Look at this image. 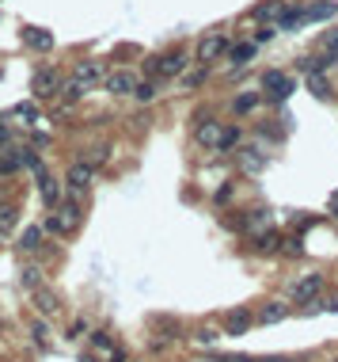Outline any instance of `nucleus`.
I'll list each match as a JSON object with an SVG mask.
<instances>
[{
    "label": "nucleus",
    "instance_id": "f257e3e1",
    "mask_svg": "<svg viewBox=\"0 0 338 362\" xmlns=\"http://www.w3.org/2000/svg\"><path fill=\"white\" fill-rule=\"evenodd\" d=\"M194 137H198V145H202V149H209V153H228V149H236V145H240V126L209 118V123H202L198 130H194Z\"/></svg>",
    "mask_w": 338,
    "mask_h": 362
},
{
    "label": "nucleus",
    "instance_id": "f03ea898",
    "mask_svg": "<svg viewBox=\"0 0 338 362\" xmlns=\"http://www.w3.org/2000/svg\"><path fill=\"white\" fill-rule=\"evenodd\" d=\"M80 225H84V210H80L77 199H61L58 206L50 210V218L42 221V229L53 237H72Z\"/></svg>",
    "mask_w": 338,
    "mask_h": 362
},
{
    "label": "nucleus",
    "instance_id": "7ed1b4c3",
    "mask_svg": "<svg viewBox=\"0 0 338 362\" xmlns=\"http://www.w3.org/2000/svg\"><path fill=\"white\" fill-rule=\"evenodd\" d=\"M186 69H190V54H186L183 46H175V50H164L160 58L148 61V77H183Z\"/></svg>",
    "mask_w": 338,
    "mask_h": 362
},
{
    "label": "nucleus",
    "instance_id": "20e7f679",
    "mask_svg": "<svg viewBox=\"0 0 338 362\" xmlns=\"http://www.w3.org/2000/svg\"><path fill=\"white\" fill-rule=\"evenodd\" d=\"M228 50H232L228 35H224V31H209V35H202L198 50H194V61H198V65H213V61L228 58Z\"/></svg>",
    "mask_w": 338,
    "mask_h": 362
},
{
    "label": "nucleus",
    "instance_id": "39448f33",
    "mask_svg": "<svg viewBox=\"0 0 338 362\" xmlns=\"http://www.w3.org/2000/svg\"><path fill=\"white\" fill-rule=\"evenodd\" d=\"M61 88H65V80H61V73L53 69V65H42V69L34 73V80H31L34 99H58Z\"/></svg>",
    "mask_w": 338,
    "mask_h": 362
},
{
    "label": "nucleus",
    "instance_id": "423d86ee",
    "mask_svg": "<svg viewBox=\"0 0 338 362\" xmlns=\"http://www.w3.org/2000/svg\"><path fill=\"white\" fill-rule=\"evenodd\" d=\"M293 77H285L281 69H270L266 77H262V96L270 99V104H285L289 96H293Z\"/></svg>",
    "mask_w": 338,
    "mask_h": 362
},
{
    "label": "nucleus",
    "instance_id": "0eeeda50",
    "mask_svg": "<svg viewBox=\"0 0 338 362\" xmlns=\"http://www.w3.org/2000/svg\"><path fill=\"white\" fill-rule=\"evenodd\" d=\"M91 180H96V168H91L88 161H77L69 172H65V187H69L72 199H80V194L91 191Z\"/></svg>",
    "mask_w": 338,
    "mask_h": 362
},
{
    "label": "nucleus",
    "instance_id": "6e6552de",
    "mask_svg": "<svg viewBox=\"0 0 338 362\" xmlns=\"http://www.w3.org/2000/svg\"><path fill=\"white\" fill-rule=\"evenodd\" d=\"M72 80H77L84 92H91V88H99L103 80H107V65H103V61H77Z\"/></svg>",
    "mask_w": 338,
    "mask_h": 362
},
{
    "label": "nucleus",
    "instance_id": "1a4fd4ad",
    "mask_svg": "<svg viewBox=\"0 0 338 362\" xmlns=\"http://www.w3.org/2000/svg\"><path fill=\"white\" fill-rule=\"evenodd\" d=\"M266 164H270V149H266V145H259V142L240 145V168L243 172L259 175V172H266Z\"/></svg>",
    "mask_w": 338,
    "mask_h": 362
},
{
    "label": "nucleus",
    "instance_id": "9d476101",
    "mask_svg": "<svg viewBox=\"0 0 338 362\" xmlns=\"http://www.w3.org/2000/svg\"><path fill=\"white\" fill-rule=\"evenodd\" d=\"M137 85H141V80L129 69H115V73H107V80H103V88H107L110 96H134Z\"/></svg>",
    "mask_w": 338,
    "mask_h": 362
},
{
    "label": "nucleus",
    "instance_id": "9b49d317",
    "mask_svg": "<svg viewBox=\"0 0 338 362\" xmlns=\"http://www.w3.org/2000/svg\"><path fill=\"white\" fill-rule=\"evenodd\" d=\"M293 298H297V301H316V298H323V275L312 271V275L297 278V282H293Z\"/></svg>",
    "mask_w": 338,
    "mask_h": 362
},
{
    "label": "nucleus",
    "instance_id": "f8f14e48",
    "mask_svg": "<svg viewBox=\"0 0 338 362\" xmlns=\"http://www.w3.org/2000/svg\"><path fill=\"white\" fill-rule=\"evenodd\" d=\"M20 39H23L27 50H34V54H50L53 50V31H46V27H23Z\"/></svg>",
    "mask_w": 338,
    "mask_h": 362
},
{
    "label": "nucleus",
    "instance_id": "ddd939ff",
    "mask_svg": "<svg viewBox=\"0 0 338 362\" xmlns=\"http://www.w3.org/2000/svg\"><path fill=\"white\" fill-rule=\"evenodd\" d=\"M338 65V54H308V58H300V69H304V77H316V73H327Z\"/></svg>",
    "mask_w": 338,
    "mask_h": 362
},
{
    "label": "nucleus",
    "instance_id": "4468645a",
    "mask_svg": "<svg viewBox=\"0 0 338 362\" xmlns=\"http://www.w3.org/2000/svg\"><path fill=\"white\" fill-rule=\"evenodd\" d=\"M334 12H338L334 0H316V4L300 8V23H323V20H331Z\"/></svg>",
    "mask_w": 338,
    "mask_h": 362
},
{
    "label": "nucleus",
    "instance_id": "2eb2a0df",
    "mask_svg": "<svg viewBox=\"0 0 338 362\" xmlns=\"http://www.w3.org/2000/svg\"><path fill=\"white\" fill-rule=\"evenodd\" d=\"M251 324H255V313L251 309H232L228 317H224V336H243Z\"/></svg>",
    "mask_w": 338,
    "mask_h": 362
},
{
    "label": "nucleus",
    "instance_id": "dca6fc26",
    "mask_svg": "<svg viewBox=\"0 0 338 362\" xmlns=\"http://www.w3.org/2000/svg\"><path fill=\"white\" fill-rule=\"evenodd\" d=\"M255 50H259V42H240V46H232V50H228V69H232V73L247 69V65L255 61Z\"/></svg>",
    "mask_w": 338,
    "mask_h": 362
},
{
    "label": "nucleus",
    "instance_id": "f3484780",
    "mask_svg": "<svg viewBox=\"0 0 338 362\" xmlns=\"http://www.w3.org/2000/svg\"><path fill=\"white\" fill-rule=\"evenodd\" d=\"M34 175H39V191H42V202H46V206H58V202H61V187H58V180H53V175L50 172H34Z\"/></svg>",
    "mask_w": 338,
    "mask_h": 362
},
{
    "label": "nucleus",
    "instance_id": "a211bd4d",
    "mask_svg": "<svg viewBox=\"0 0 338 362\" xmlns=\"http://www.w3.org/2000/svg\"><path fill=\"white\" fill-rule=\"evenodd\" d=\"M42 233H46L42 225H27L23 237H20V252H23V256H34V252H39V248H42Z\"/></svg>",
    "mask_w": 338,
    "mask_h": 362
},
{
    "label": "nucleus",
    "instance_id": "6ab92c4d",
    "mask_svg": "<svg viewBox=\"0 0 338 362\" xmlns=\"http://www.w3.org/2000/svg\"><path fill=\"white\" fill-rule=\"evenodd\" d=\"M281 244H285V237H281L278 229H266V233H259V237H255V252H262V256L281 252Z\"/></svg>",
    "mask_w": 338,
    "mask_h": 362
},
{
    "label": "nucleus",
    "instance_id": "aec40b11",
    "mask_svg": "<svg viewBox=\"0 0 338 362\" xmlns=\"http://www.w3.org/2000/svg\"><path fill=\"white\" fill-rule=\"evenodd\" d=\"M243 229H247L251 237L266 233V229H274V218H270V210H251V218L243 221Z\"/></svg>",
    "mask_w": 338,
    "mask_h": 362
},
{
    "label": "nucleus",
    "instance_id": "412c9836",
    "mask_svg": "<svg viewBox=\"0 0 338 362\" xmlns=\"http://www.w3.org/2000/svg\"><path fill=\"white\" fill-rule=\"evenodd\" d=\"M289 317V305L285 301H266V305H262V309H259V324H278V320H285Z\"/></svg>",
    "mask_w": 338,
    "mask_h": 362
},
{
    "label": "nucleus",
    "instance_id": "4be33fe9",
    "mask_svg": "<svg viewBox=\"0 0 338 362\" xmlns=\"http://www.w3.org/2000/svg\"><path fill=\"white\" fill-rule=\"evenodd\" d=\"M34 305H39L42 317H58V313H61L58 294H50V290H34Z\"/></svg>",
    "mask_w": 338,
    "mask_h": 362
},
{
    "label": "nucleus",
    "instance_id": "5701e85b",
    "mask_svg": "<svg viewBox=\"0 0 338 362\" xmlns=\"http://www.w3.org/2000/svg\"><path fill=\"white\" fill-rule=\"evenodd\" d=\"M205 77H209V65H198V69H186L183 77H179V88H183V92H194V88H202V85H205Z\"/></svg>",
    "mask_w": 338,
    "mask_h": 362
},
{
    "label": "nucleus",
    "instance_id": "b1692460",
    "mask_svg": "<svg viewBox=\"0 0 338 362\" xmlns=\"http://www.w3.org/2000/svg\"><path fill=\"white\" fill-rule=\"evenodd\" d=\"M23 168V149H0V175H12Z\"/></svg>",
    "mask_w": 338,
    "mask_h": 362
},
{
    "label": "nucleus",
    "instance_id": "393cba45",
    "mask_svg": "<svg viewBox=\"0 0 338 362\" xmlns=\"http://www.w3.org/2000/svg\"><path fill=\"white\" fill-rule=\"evenodd\" d=\"M15 225H20V206H12V202L0 206V237H8Z\"/></svg>",
    "mask_w": 338,
    "mask_h": 362
},
{
    "label": "nucleus",
    "instance_id": "a878e982",
    "mask_svg": "<svg viewBox=\"0 0 338 362\" xmlns=\"http://www.w3.org/2000/svg\"><path fill=\"white\" fill-rule=\"evenodd\" d=\"M259 104H262V96H259V92H243V96L232 99V111H236V115H251V111H255Z\"/></svg>",
    "mask_w": 338,
    "mask_h": 362
},
{
    "label": "nucleus",
    "instance_id": "bb28decb",
    "mask_svg": "<svg viewBox=\"0 0 338 362\" xmlns=\"http://www.w3.org/2000/svg\"><path fill=\"white\" fill-rule=\"evenodd\" d=\"M274 27H278V31H297V27H300V8H281Z\"/></svg>",
    "mask_w": 338,
    "mask_h": 362
},
{
    "label": "nucleus",
    "instance_id": "cd10ccee",
    "mask_svg": "<svg viewBox=\"0 0 338 362\" xmlns=\"http://www.w3.org/2000/svg\"><path fill=\"white\" fill-rule=\"evenodd\" d=\"M156 96H160V92H156V80H141L137 92H134V99H137V104H152Z\"/></svg>",
    "mask_w": 338,
    "mask_h": 362
},
{
    "label": "nucleus",
    "instance_id": "c85d7f7f",
    "mask_svg": "<svg viewBox=\"0 0 338 362\" xmlns=\"http://www.w3.org/2000/svg\"><path fill=\"white\" fill-rule=\"evenodd\" d=\"M281 0H266V4H259L255 8V20H278V12H281Z\"/></svg>",
    "mask_w": 338,
    "mask_h": 362
},
{
    "label": "nucleus",
    "instance_id": "c756f323",
    "mask_svg": "<svg viewBox=\"0 0 338 362\" xmlns=\"http://www.w3.org/2000/svg\"><path fill=\"white\" fill-rule=\"evenodd\" d=\"M39 278H42V267H23V271H20V282L27 286V290H39Z\"/></svg>",
    "mask_w": 338,
    "mask_h": 362
},
{
    "label": "nucleus",
    "instance_id": "7c9ffc66",
    "mask_svg": "<svg viewBox=\"0 0 338 362\" xmlns=\"http://www.w3.org/2000/svg\"><path fill=\"white\" fill-rule=\"evenodd\" d=\"M281 252H285V256H304V240H300V237H285Z\"/></svg>",
    "mask_w": 338,
    "mask_h": 362
},
{
    "label": "nucleus",
    "instance_id": "2f4dec72",
    "mask_svg": "<svg viewBox=\"0 0 338 362\" xmlns=\"http://www.w3.org/2000/svg\"><path fill=\"white\" fill-rule=\"evenodd\" d=\"M304 80H308V88H312L319 99L327 96V80H323V73H316V77H304Z\"/></svg>",
    "mask_w": 338,
    "mask_h": 362
},
{
    "label": "nucleus",
    "instance_id": "473e14b6",
    "mask_svg": "<svg viewBox=\"0 0 338 362\" xmlns=\"http://www.w3.org/2000/svg\"><path fill=\"white\" fill-rule=\"evenodd\" d=\"M323 50H331V54H338V27H331V31L323 35Z\"/></svg>",
    "mask_w": 338,
    "mask_h": 362
},
{
    "label": "nucleus",
    "instance_id": "72a5a7b5",
    "mask_svg": "<svg viewBox=\"0 0 338 362\" xmlns=\"http://www.w3.org/2000/svg\"><path fill=\"white\" fill-rule=\"evenodd\" d=\"M91 343H96L99 351H110V336H107V332H91Z\"/></svg>",
    "mask_w": 338,
    "mask_h": 362
},
{
    "label": "nucleus",
    "instance_id": "f704fd0d",
    "mask_svg": "<svg viewBox=\"0 0 338 362\" xmlns=\"http://www.w3.org/2000/svg\"><path fill=\"white\" fill-rule=\"evenodd\" d=\"M198 343H217V328H198V336H194Z\"/></svg>",
    "mask_w": 338,
    "mask_h": 362
},
{
    "label": "nucleus",
    "instance_id": "c9c22d12",
    "mask_svg": "<svg viewBox=\"0 0 338 362\" xmlns=\"http://www.w3.org/2000/svg\"><path fill=\"white\" fill-rule=\"evenodd\" d=\"M34 343H39V347H46V328H42V324H34Z\"/></svg>",
    "mask_w": 338,
    "mask_h": 362
},
{
    "label": "nucleus",
    "instance_id": "e433bc0d",
    "mask_svg": "<svg viewBox=\"0 0 338 362\" xmlns=\"http://www.w3.org/2000/svg\"><path fill=\"white\" fill-rule=\"evenodd\" d=\"M15 115H20V118H31V123H34V115H39V111H34V107H20Z\"/></svg>",
    "mask_w": 338,
    "mask_h": 362
},
{
    "label": "nucleus",
    "instance_id": "4c0bfd02",
    "mask_svg": "<svg viewBox=\"0 0 338 362\" xmlns=\"http://www.w3.org/2000/svg\"><path fill=\"white\" fill-rule=\"evenodd\" d=\"M259 362H293V358H285V355H266V358H259Z\"/></svg>",
    "mask_w": 338,
    "mask_h": 362
},
{
    "label": "nucleus",
    "instance_id": "58836bf2",
    "mask_svg": "<svg viewBox=\"0 0 338 362\" xmlns=\"http://www.w3.org/2000/svg\"><path fill=\"white\" fill-rule=\"evenodd\" d=\"M8 142V126H4V118H0V145Z\"/></svg>",
    "mask_w": 338,
    "mask_h": 362
},
{
    "label": "nucleus",
    "instance_id": "ea45409f",
    "mask_svg": "<svg viewBox=\"0 0 338 362\" xmlns=\"http://www.w3.org/2000/svg\"><path fill=\"white\" fill-rule=\"evenodd\" d=\"M110 362H126V355H122V351H115V355H110Z\"/></svg>",
    "mask_w": 338,
    "mask_h": 362
},
{
    "label": "nucleus",
    "instance_id": "a19ab883",
    "mask_svg": "<svg viewBox=\"0 0 338 362\" xmlns=\"http://www.w3.org/2000/svg\"><path fill=\"white\" fill-rule=\"evenodd\" d=\"M194 362H217V358H194Z\"/></svg>",
    "mask_w": 338,
    "mask_h": 362
},
{
    "label": "nucleus",
    "instance_id": "79ce46f5",
    "mask_svg": "<svg viewBox=\"0 0 338 362\" xmlns=\"http://www.w3.org/2000/svg\"><path fill=\"white\" fill-rule=\"evenodd\" d=\"M334 218H338V199H334Z\"/></svg>",
    "mask_w": 338,
    "mask_h": 362
}]
</instances>
